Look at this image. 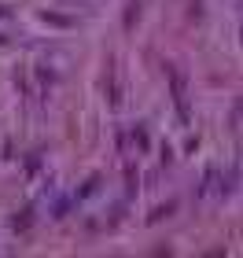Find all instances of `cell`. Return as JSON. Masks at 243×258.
Here are the masks:
<instances>
[{"label":"cell","instance_id":"6da1fadb","mask_svg":"<svg viewBox=\"0 0 243 258\" xmlns=\"http://www.w3.org/2000/svg\"><path fill=\"white\" fill-rule=\"evenodd\" d=\"M170 78H173V100H177L181 114H184V118H188V103H184V78L177 74V70H170Z\"/></svg>","mask_w":243,"mask_h":258}]
</instances>
